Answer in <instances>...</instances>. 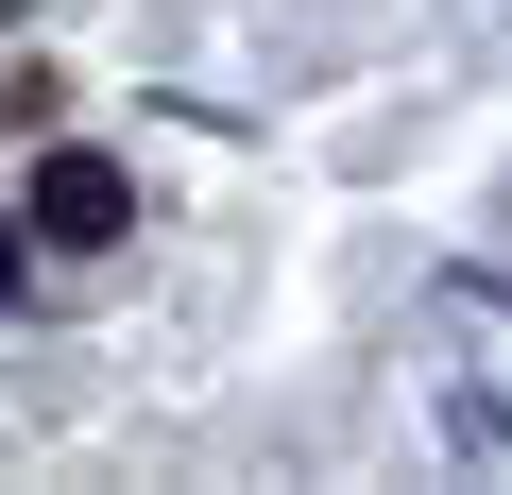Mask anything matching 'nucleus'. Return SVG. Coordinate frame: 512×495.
Listing matches in <instances>:
<instances>
[{
    "instance_id": "1",
    "label": "nucleus",
    "mask_w": 512,
    "mask_h": 495,
    "mask_svg": "<svg viewBox=\"0 0 512 495\" xmlns=\"http://www.w3.org/2000/svg\"><path fill=\"white\" fill-rule=\"evenodd\" d=\"M120 222H137V188H120V154H52V171H35V239H69V257H103Z\"/></svg>"
},
{
    "instance_id": "2",
    "label": "nucleus",
    "mask_w": 512,
    "mask_h": 495,
    "mask_svg": "<svg viewBox=\"0 0 512 495\" xmlns=\"http://www.w3.org/2000/svg\"><path fill=\"white\" fill-rule=\"evenodd\" d=\"M0 291H18V222H0Z\"/></svg>"
}]
</instances>
